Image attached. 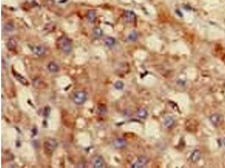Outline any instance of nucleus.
Returning <instances> with one entry per match:
<instances>
[{
    "mask_svg": "<svg viewBox=\"0 0 225 168\" xmlns=\"http://www.w3.org/2000/svg\"><path fill=\"white\" fill-rule=\"evenodd\" d=\"M115 43V40L112 37H107L105 39V44L108 47H112Z\"/></svg>",
    "mask_w": 225,
    "mask_h": 168,
    "instance_id": "obj_16",
    "label": "nucleus"
},
{
    "mask_svg": "<svg viewBox=\"0 0 225 168\" xmlns=\"http://www.w3.org/2000/svg\"><path fill=\"white\" fill-rule=\"evenodd\" d=\"M13 73L14 78H15L19 82H20L22 84L25 86H28L29 85V82L28 80L20 73H18L15 71H13Z\"/></svg>",
    "mask_w": 225,
    "mask_h": 168,
    "instance_id": "obj_7",
    "label": "nucleus"
},
{
    "mask_svg": "<svg viewBox=\"0 0 225 168\" xmlns=\"http://www.w3.org/2000/svg\"><path fill=\"white\" fill-rule=\"evenodd\" d=\"M135 17H136V16L134 13L133 12L130 11H126L123 15V19L127 22H134L135 19Z\"/></svg>",
    "mask_w": 225,
    "mask_h": 168,
    "instance_id": "obj_8",
    "label": "nucleus"
},
{
    "mask_svg": "<svg viewBox=\"0 0 225 168\" xmlns=\"http://www.w3.org/2000/svg\"><path fill=\"white\" fill-rule=\"evenodd\" d=\"M174 120L173 119V118H172L171 116L167 117L165 119V122H164V125L167 128H170V127H172L174 125Z\"/></svg>",
    "mask_w": 225,
    "mask_h": 168,
    "instance_id": "obj_13",
    "label": "nucleus"
},
{
    "mask_svg": "<svg viewBox=\"0 0 225 168\" xmlns=\"http://www.w3.org/2000/svg\"><path fill=\"white\" fill-rule=\"evenodd\" d=\"M114 145L116 148L122 149L125 146L126 141L123 138H117L114 142Z\"/></svg>",
    "mask_w": 225,
    "mask_h": 168,
    "instance_id": "obj_11",
    "label": "nucleus"
},
{
    "mask_svg": "<svg viewBox=\"0 0 225 168\" xmlns=\"http://www.w3.org/2000/svg\"><path fill=\"white\" fill-rule=\"evenodd\" d=\"M94 35L96 38H100L102 35V31L98 28H96L94 30Z\"/></svg>",
    "mask_w": 225,
    "mask_h": 168,
    "instance_id": "obj_19",
    "label": "nucleus"
},
{
    "mask_svg": "<svg viewBox=\"0 0 225 168\" xmlns=\"http://www.w3.org/2000/svg\"><path fill=\"white\" fill-rule=\"evenodd\" d=\"M57 146V142L53 138H49L44 143L45 151L48 154H52L56 150Z\"/></svg>",
    "mask_w": 225,
    "mask_h": 168,
    "instance_id": "obj_3",
    "label": "nucleus"
},
{
    "mask_svg": "<svg viewBox=\"0 0 225 168\" xmlns=\"http://www.w3.org/2000/svg\"><path fill=\"white\" fill-rule=\"evenodd\" d=\"M7 46H8V48L10 49V50L14 49L17 46V42L13 38L10 39L8 41V44H7Z\"/></svg>",
    "mask_w": 225,
    "mask_h": 168,
    "instance_id": "obj_15",
    "label": "nucleus"
},
{
    "mask_svg": "<svg viewBox=\"0 0 225 168\" xmlns=\"http://www.w3.org/2000/svg\"><path fill=\"white\" fill-rule=\"evenodd\" d=\"M210 121L212 122L213 125H220L223 121V118L220 114H213L210 116Z\"/></svg>",
    "mask_w": 225,
    "mask_h": 168,
    "instance_id": "obj_6",
    "label": "nucleus"
},
{
    "mask_svg": "<svg viewBox=\"0 0 225 168\" xmlns=\"http://www.w3.org/2000/svg\"><path fill=\"white\" fill-rule=\"evenodd\" d=\"M223 144H224V145L225 146V138H224V140H223Z\"/></svg>",
    "mask_w": 225,
    "mask_h": 168,
    "instance_id": "obj_21",
    "label": "nucleus"
},
{
    "mask_svg": "<svg viewBox=\"0 0 225 168\" xmlns=\"http://www.w3.org/2000/svg\"><path fill=\"white\" fill-rule=\"evenodd\" d=\"M147 111L144 109H140L137 112V116L141 118H145L147 116Z\"/></svg>",
    "mask_w": 225,
    "mask_h": 168,
    "instance_id": "obj_17",
    "label": "nucleus"
},
{
    "mask_svg": "<svg viewBox=\"0 0 225 168\" xmlns=\"http://www.w3.org/2000/svg\"><path fill=\"white\" fill-rule=\"evenodd\" d=\"M87 98V95L85 91H77L74 93V102L77 105L83 104L86 101Z\"/></svg>",
    "mask_w": 225,
    "mask_h": 168,
    "instance_id": "obj_2",
    "label": "nucleus"
},
{
    "mask_svg": "<svg viewBox=\"0 0 225 168\" xmlns=\"http://www.w3.org/2000/svg\"><path fill=\"white\" fill-rule=\"evenodd\" d=\"M57 46L59 49L66 54H69L72 49L71 41L65 37H62L57 40Z\"/></svg>",
    "mask_w": 225,
    "mask_h": 168,
    "instance_id": "obj_1",
    "label": "nucleus"
},
{
    "mask_svg": "<svg viewBox=\"0 0 225 168\" xmlns=\"http://www.w3.org/2000/svg\"><path fill=\"white\" fill-rule=\"evenodd\" d=\"M114 86L117 90H122L123 89L124 83L121 81H118L114 84Z\"/></svg>",
    "mask_w": 225,
    "mask_h": 168,
    "instance_id": "obj_18",
    "label": "nucleus"
},
{
    "mask_svg": "<svg viewBox=\"0 0 225 168\" xmlns=\"http://www.w3.org/2000/svg\"><path fill=\"white\" fill-rule=\"evenodd\" d=\"M50 111H51V108H50V107H48V106L45 107V108H44V110H43V116H45L48 117V116L50 115Z\"/></svg>",
    "mask_w": 225,
    "mask_h": 168,
    "instance_id": "obj_20",
    "label": "nucleus"
},
{
    "mask_svg": "<svg viewBox=\"0 0 225 168\" xmlns=\"http://www.w3.org/2000/svg\"><path fill=\"white\" fill-rule=\"evenodd\" d=\"M200 158V152L199 150H195L191 155V160L193 162L197 161Z\"/></svg>",
    "mask_w": 225,
    "mask_h": 168,
    "instance_id": "obj_14",
    "label": "nucleus"
},
{
    "mask_svg": "<svg viewBox=\"0 0 225 168\" xmlns=\"http://www.w3.org/2000/svg\"><path fill=\"white\" fill-rule=\"evenodd\" d=\"M96 17V11L94 10H90L87 15V19L88 20V22H90L91 23H93L95 22Z\"/></svg>",
    "mask_w": 225,
    "mask_h": 168,
    "instance_id": "obj_10",
    "label": "nucleus"
},
{
    "mask_svg": "<svg viewBox=\"0 0 225 168\" xmlns=\"http://www.w3.org/2000/svg\"><path fill=\"white\" fill-rule=\"evenodd\" d=\"M147 158L144 156H141L136 160V161L131 166V167L134 168H142L147 164Z\"/></svg>",
    "mask_w": 225,
    "mask_h": 168,
    "instance_id": "obj_5",
    "label": "nucleus"
},
{
    "mask_svg": "<svg viewBox=\"0 0 225 168\" xmlns=\"http://www.w3.org/2000/svg\"><path fill=\"white\" fill-rule=\"evenodd\" d=\"M92 163L93 167L95 168H104L105 165L104 159L100 156L95 157L92 161Z\"/></svg>",
    "mask_w": 225,
    "mask_h": 168,
    "instance_id": "obj_4",
    "label": "nucleus"
},
{
    "mask_svg": "<svg viewBox=\"0 0 225 168\" xmlns=\"http://www.w3.org/2000/svg\"><path fill=\"white\" fill-rule=\"evenodd\" d=\"M48 69L51 72H57L59 71L58 65L54 62H50L48 66Z\"/></svg>",
    "mask_w": 225,
    "mask_h": 168,
    "instance_id": "obj_12",
    "label": "nucleus"
},
{
    "mask_svg": "<svg viewBox=\"0 0 225 168\" xmlns=\"http://www.w3.org/2000/svg\"><path fill=\"white\" fill-rule=\"evenodd\" d=\"M32 51L37 56H42L45 54L46 49L42 46H37L32 48Z\"/></svg>",
    "mask_w": 225,
    "mask_h": 168,
    "instance_id": "obj_9",
    "label": "nucleus"
}]
</instances>
